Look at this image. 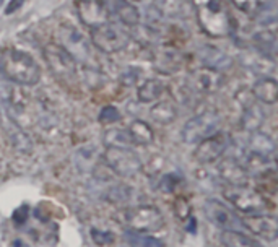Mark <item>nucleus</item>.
Returning <instances> with one entry per match:
<instances>
[{
  "label": "nucleus",
  "mask_w": 278,
  "mask_h": 247,
  "mask_svg": "<svg viewBox=\"0 0 278 247\" xmlns=\"http://www.w3.org/2000/svg\"><path fill=\"white\" fill-rule=\"evenodd\" d=\"M2 75L16 85L34 86L41 80V67L30 54L16 49H7L0 57Z\"/></svg>",
  "instance_id": "nucleus-1"
},
{
  "label": "nucleus",
  "mask_w": 278,
  "mask_h": 247,
  "mask_svg": "<svg viewBox=\"0 0 278 247\" xmlns=\"http://www.w3.org/2000/svg\"><path fill=\"white\" fill-rule=\"evenodd\" d=\"M223 195L226 202L243 215H263L270 208L268 198L249 185H226Z\"/></svg>",
  "instance_id": "nucleus-2"
},
{
  "label": "nucleus",
  "mask_w": 278,
  "mask_h": 247,
  "mask_svg": "<svg viewBox=\"0 0 278 247\" xmlns=\"http://www.w3.org/2000/svg\"><path fill=\"white\" fill-rule=\"evenodd\" d=\"M197 15L202 30L210 36L221 38L229 33V18L220 0L197 2Z\"/></svg>",
  "instance_id": "nucleus-3"
},
{
  "label": "nucleus",
  "mask_w": 278,
  "mask_h": 247,
  "mask_svg": "<svg viewBox=\"0 0 278 247\" xmlns=\"http://www.w3.org/2000/svg\"><path fill=\"white\" fill-rule=\"evenodd\" d=\"M93 44L104 54H115L126 49L131 43V33L120 23L108 21L95 30H91Z\"/></svg>",
  "instance_id": "nucleus-4"
},
{
  "label": "nucleus",
  "mask_w": 278,
  "mask_h": 247,
  "mask_svg": "<svg viewBox=\"0 0 278 247\" xmlns=\"http://www.w3.org/2000/svg\"><path fill=\"white\" fill-rule=\"evenodd\" d=\"M124 223L131 228L133 232L140 234H151L160 231L164 226V218L156 207L151 205H137L124 212Z\"/></svg>",
  "instance_id": "nucleus-5"
},
{
  "label": "nucleus",
  "mask_w": 278,
  "mask_h": 247,
  "mask_svg": "<svg viewBox=\"0 0 278 247\" xmlns=\"http://www.w3.org/2000/svg\"><path fill=\"white\" fill-rule=\"evenodd\" d=\"M106 166L120 178H133L142 172V161L127 147H108L103 155Z\"/></svg>",
  "instance_id": "nucleus-6"
},
{
  "label": "nucleus",
  "mask_w": 278,
  "mask_h": 247,
  "mask_svg": "<svg viewBox=\"0 0 278 247\" xmlns=\"http://www.w3.org/2000/svg\"><path fill=\"white\" fill-rule=\"evenodd\" d=\"M221 117L216 111H205L202 114L194 115L182 127V140L185 143H198L202 140L212 137L220 132Z\"/></svg>",
  "instance_id": "nucleus-7"
},
{
  "label": "nucleus",
  "mask_w": 278,
  "mask_h": 247,
  "mask_svg": "<svg viewBox=\"0 0 278 247\" xmlns=\"http://www.w3.org/2000/svg\"><path fill=\"white\" fill-rule=\"evenodd\" d=\"M44 59L48 62L50 72L54 73L55 78H59L64 83H70L77 77V64L75 59L67 52L59 44L49 43L43 50Z\"/></svg>",
  "instance_id": "nucleus-8"
},
{
  "label": "nucleus",
  "mask_w": 278,
  "mask_h": 247,
  "mask_svg": "<svg viewBox=\"0 0 278 247\" xmlns=\"http://www.w3.org/2000/svg\"><path fill=\"white\" fill-rule=\"evenodd\" d=\"M203 213H205L207 220L220 228L221 231H243L244 225L243 220L233 208L216 198H208L203 205Z\"/></svg>",
  "instance_id": "nucleus-9"
},
{
  "label": "nucleus",
  "mask_w": 278,
  "mask_h": 247,
  "mask_svg": "<svg viewBox=\"0 0 278 247\" xmlns=\"http://www.w3.org/2000/svg\"><path fill=\"white\" fill-rule=\"evenodd\" d=\"M231 148V137L228 133L216 132L212 137H208L197 143V148L194 151V156L198 163L210 165V163L220 161Z\"/></svg>",
  "instance_id": "nucleus-10"
},
{
  "label": "nucleus",
  "mask_w": 278,
  "mask_h": 247,
  "mask_svg": "<svg viewBox=\"0 0 278 247\" xmlns=\"http://www.w3.org/2000/svg\"><path fill=\"white\" fill-rule=\"evenodd\" d=\"M59 46L64 48L68 54L75 60H85L90 54V48H88L85 38L77 28L62 25L59 28Z\"/></svg>",
  "instance_id": "nucleus-11"
},
{
  "label": "nucleus",
  "mask_w": 278,
  "mask_h": 247,
  "mask_svg": "<svg viewBox=\"0 0 278 247\" xmlns=\"http://www.w3.org/2000/svg\"><path fill=\"white\" fill-rule=\"evenodd\" d=\"M77 12L83 25L91 30L109 21V12L103 0H78Z\"/></svg>",
  "instance_id": "nucleus-12"
},
{
  "label": "nucleus",
  "mask_w": 278,
  "mask_h": 247,
  "mask_svg": "<svg viewBox=\"0 0 278 247\" xmlns=\"http://www.w3.org/2000/svg\"><path fill=\"white\" fill-rule=\"evenodd\" d=\"M245 230L252 231L254 234L265 237L267 241H275L278 236V223L275 216L268 215H244L241 216Z\"/></svg>",
  "instance_id": "nucleus-13"
},
{
  "label": "nucleus",
  "mask_w": 278,
  "mask_h": 247,
  "mask_svg": "<svg viewBox=\"0 0 278 247\" xmlns=\"http://www.w3.org/2000/svg\"><path fill=\"white\" fill-rule=\"evenodd\" d=\"M106 8L109 12V16L113 15L119 20L120 25L126 26H137L140 21V12L138 8L131 3L129 0H103Z\"/></svg>",
  "instance_id": "nucleus-14"
},
{
  "label": "nucleus",
  "mask_w": 278,
  "mask_h": 247,
  "mask_svg": "<svg viewBox=\"0 0 278 247\" xmlns=\"http://www.w3.org/2000/svg\"><path fill=\"white\" fill-rule=\"evenodd\" d=\"M218 172L226 185H249L251 174H249L247 167L233 158H226L221 161L218 165Z\"/></svg>",
  "instance_id": "nucleus-15"
},
{
  "label": "nucleus",
  "mask_w": 278,
  "mask_h": 247,
  "mask_svg": "<svg viewBox=\"0 0 278 247\" xmlns=\"http://www.w3.org/2000/svg\"><path fill=\"white\" fill-rule=\"evenodd\" d=\"M192 83L198 90L203 93H213L216 91L223 83V73L216 72L212 68H202L192 75Z\"/></svg>",
  "instance_id": "nucleus-16"
},
{
  "label": "nucleus",
  "mask_w": 278,
  "mask_h": 247,
  "mask_svg": "<svg viewBox=\"0 0 278 247\" xmlns=\"http://www.w3.org/2000/svg\"><path fill=\"white\" fill-rule=\"evenodd\" d=\"M252 95L263 104H275L278 99V83L270 77H263L252 85Z\"/></svg>",
  "instance_id": "nucleus-17"
},
{
  "label": "nucleus",
  "mask_w": 278,
  "mask_h": 247,
  "mask_svg": "<svg viewBox=\"0 0 278 247\" xmlns=\"http://www.w3.org/2000/svg\"><path fill=\"white\" fill-rule=\"evenodd\" d=\"M200 57L207 68L216 70V72H220V73H223L225 70H228L231 65H233V60H231L228 54L221 52L220 49H215V48H212V46H207V48L202 50Z\"/></svg>",
  "instance_id": "nucleus-18"
},
{
  "label": "nucleus",
  "mask_w": 278,
  "mask_h": 247,
  "mask_svg": "<svg viewBox=\"0 0 278 247\" xmlns=\"http://www.w3.org/2000/svg\"><path fill=\"white\" fill-rule=\"evenodd\" d=\"M126 130L129 133V138H131L132 145H143V147L150 145L153 142V137H155L151 127L147 122H143V120H133Z\"/></svg>",
  "instance_id": "nucleus-19"
},
{
  "label": "nucleus",
  "mask_w": 278,
  "mask_h": 247,
  "mask_svg": "<svg viewBox=\"0 0 278 247\" xmlns=\"http://www.w3.org/2000/svg\"><path fill=\"white\" fill-rule=\"evenodd\" d=\"M221 244L225 247H265L261 241L247 236L243 231H223Z\"/></svg>",
  "instance_id": "nucleus-20"
},
{
  "label": "nucleus",
  "mask_w": 278,
  "mask_h": 247,
  "mask_svg": "<svg viewBox=\"0 0 278 247\" xmlns=\"http://www.w3.org/2000/svg\"><path fill=\"white\" fill-rule=\"evenodd\" d=\"M249 151H251L252 155L268 158L275 151V143H273V140L268 137L267 133L252 132L251 138H249Z\"/></svg>",
  "instance_id": "nucleus-21"
},
{
  "label": "nucleus",
  "mask_w": 278,
  "mask_h": 247,
  "mask_svg": "<svg viewBox=\"0 0 278 247\" xmlns=\"http://www.w3.org/2000/svg\"><path fill=\"white\" fill-rule=\"evenodd\" d=\"M166 86L161 80H156V78H150V80L143 82L137 90V98L138 101L142 102H153L156 101L161 95L164 93Z\"/></svg>",
  "instance_id": "nucleus-22"
},
{
  "label": "nucleus",
  "mask_w": 278,
  "mask_h": 247,
  "mask_svg": "<svg viewBox=\"0 0 278 247\" xmlns=\"http://www.w3.org/2000/svg\"><path fill=\"white\" fill-rule=\"evenodd\" d=\"M150 117L160 125H168L176 119V106L171 101L156 102L150 111Z\"/></svg>",
  "instance_id": "nucleus-23"
},
{
  "label": "nucleus",
  "mask_w": 278,
  "mask_h": 247,
  "mask_svg": "<svg viewBox=\"0 0 278 247\" xmlns=\"http://www.w3.org/2000/svg\"><path fill=\"white\" fill-rule=\"evenodd\" d=\"M126 241L129 247H163V242L150 234H140V232L129 231L126 234Z\"/></svg>",
  "instance_id": "nucleus-24"
},
{
  "label": "nucleus",
  "mask_w": 278,
  "mask_h": 247,
  "mask_svg": "<svg viewBox=\"0 0 278 247\" xmlns=\"http://www.w3.org/2000/svg\"><path fill=\"white\" fill-rule=\"evenodd\" d=\"M104 135H106L104 137L106 145L108 147H127L129 148V145H132L126 129L124 130L122 129H111Z\"/></svg>",
  "instance_id": "nucleus-25"
},
{
  "label": "nucleus",
  "mask_w": 278,
  "mask_h": 247,
  "mask_svg": "<svg viewBox=\"0 0 278 247\" xmlns=\"http://www.w3.org/2000/svg\"><path fill=\"white\" fill-rule=\"evenodd\" d=\"M140 75H142L140 68L129 67L120 73V83L126 86H133V85H137L138 80H140Z\"/></svg>",
  "instance_id": "nucleus-26"
},
{
  "label": "nucleus",
  "mask_w": 278,
  "mask_h": 247,
  "mask_svg": "<svg viewBox=\"0 0 278 247\" xmlns=\"http://www.w3.org/2000/svg\"><path fill=\"white\" fill-rule=\"evenodd\" d=\"M99 122L101 124H114V122H119L120 119H122V115H120V113L117 109L114 108V106H106V108H103V111L99 113Z\"/></svg>",
  "instance_id": "nucleus-27"
},
{
  "label": "nucleus",
  "mask_w": 278,
  "mask_h": 247,
  "mask_svg": "<svg viewBox=\"0 0 278 247\" xmlns=\"http://www.w3.org/2000/svg\"><path fill=\"white\" fill-rule=\"evenodd\" d=\"M91 237L98 246H108L114 242V236L111 232H104L99 230H91Z\"/></svg>",
  "instance_id": "nucleus-28"
},
{
  "label": "nucleus",
  "mask_w": 278,
  "mask_h": 247,
  "mask_svg": "<svg viewBox=\"0 0 278 247\" xmlns=\"http://www.w3.org/2000/svg\"><path fill=\"white\" fill-rule=\"evenodd\" d=\"M231 2L245 13H252L259 8V0H231Z\"/></svg>",
  "instance_id": "nucleus-29"
},
{
  "label": "nucleus",
  "mask_w": 278,
  "mask_h": 247,
  "mask_svg": "<svg viewBox=\"0 0 278 247\" xmlns=\"http://www.w3.org/2000/svg\"><path fill=\"white\" fill-rule=\"evenodd\" d=\"M25 2H26V0H10L7 8H5V15H12V13H15L18 8L23 7V3H25Z\"/></svg>",
  "instance_id": "nucleus-30"
},
{
  "label": "nucleus",
  "mask_w": 278,
  "mask_h": 247,
  "mask_svg": "<svg viewBox=\"0 0 278 247\" xmlns=\"http://www.w3.org/2000/svg\"><path fill=\"white\" fill-rule=\"evenodd\" d=\"M0 124H2V114H0Z\"/></svg>",
  "instance_id": "nucleus-31"
},
{
  "label": "nucleus",
  "mask_w": 278,
  "mask_h": 247,
  "mask_svg": "<svg viewBox=\"0 0 278 247\" xmlns=\"http://www.w3.org/2000/svg\"><path fill=\"white\" fill-rule=\"evenodd\" d=\"M2 3H3V0H0V7H2Z\"/></svg>",
  "instance_id": "nucleus-32"
},
{
  "label": "nucleus",
  "mask_w": 278,
  "mask_h": 247,
  "mask_svg": "<svg viewBox=\"0 0 278 247\" xmlns=\"http://www.w3.org/2000/svg\"><path fill=\"white\" fill-rule=\"evenodd\" d=\"M218 247H225V246H218Z\"/></svg>",
  "instance_id": "nucleus-33"
}]
</instances>
